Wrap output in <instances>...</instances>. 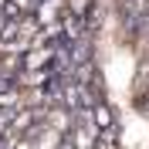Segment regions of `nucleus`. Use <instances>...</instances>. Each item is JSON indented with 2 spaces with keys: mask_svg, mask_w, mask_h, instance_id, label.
Returning <instances> with one entry per match:
<instances>
[{
  "mask_svg": "<svg viewBox=\"0 0 149 149\" xmlns=\"http://www.w3.org/2000/svg\"><path fill=\"white\" fill-rule=\"evenodd\" d=\"M92 122H95V132H109V129H115V115H112V109L105 102H98L92 109Z\"/></svg>",
  "mask_w": 149,
  "mask_h": 149,
  "instance_id": "f03ea898",
  "label": "nucleus"
},
{
  "mask_svg": "<svg viewBox=\"0 0 149 149\" xmlns=\"http://www.w3.org/2000/svg\"><path fill=\"white\" fill-rule=\"evenodd\" d=\"M95 149H119V136H115V129L98 132V139H95Z\"/></svg>",
  "mask_w": 149,
  "mask_h": 149,
  "instance_id": "7ed1b4c3",
  "label": "nucleus"
},
{
  "mask_svg": "<svg viewBox=\"0 0 149 149\" xmlns=\"http://www.w3.org/2000/svg\"><path fill=\"white\" fill-rule=\"evenodd\" d=\"M54 58H58V51H51V47H31L24 54V71H47L54 65Z\"/></svg>",
  "mask_w": 149,
  "mask_h": 149,
  "instance_id": "f257e3e1",
  "label": "nucleus"
}]
</instances>
